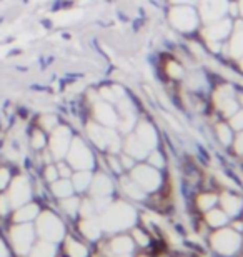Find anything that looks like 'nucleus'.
<instances>
[{"label":"nucleus","mask_w":243,"mask_h":257,"mask_svg":"<svg viewBox=\"0 0 243 257\" xmlns=\"http://www.w3.org/2000/svg\"><path fill=\"white\" fill-rule=\"evenodd\" d=\"M52 191L57 195V197H70L72 194V184L69 181H59V182H54L52 186Z\"/></svg>","instance_id":"22"},{"label":"nucleus","mask_w":243,"mask_h":257,"mask_svg":"<svg viewBox=\"0 0 243 257\" xmlns=\"http://www.w3.org/2000/svg\"><path fill=\"white\" fill-rule=\"evenodd\" d=\"M89 184H90V174L87 171H82V172L75 174V177H74L75 189H79V191H85V189L89 187Z\"/></svg>","instance_id":"23"},{"label":"nucleus","mask_w":243,"mask_h":257,"mask_svg":"<svg viewBox=\"0 0 243 257\" xmlns=\"http://www.w3.org/2000/svg\"><path fill=\"white\" fill-rule=\"evenodd\" d=\"M168 19L173 27L182 30V32H190V30H193L196 27V24H198V17H196L195 10L192 7H183V5L175 7L172 12H170Z\"/></svg>","instance_id":"1"},{"label":"nucleus","mask_w":243,"mask_h":257,"mask_svg":"<svg viewBox=\"0 0 243 257\" xmlns=\"http://www.w3.org/2000/svg\"><path fill=\"white\" fill-rule=\"evenodd\" d=\"M108 162L112 164L113 171H115V172H120V167H122V164H118V162H117V161H115V159H113V157H108Z\"/></svg>","instance_id":"40"},{"label":"nucleus","mask_w":243,"mask_h":257,"mask_svg":"<svg viewBox=\"0 0 243 257\" xmlns=\"http://www.w3.org/2000/svg\"><path fill=\"white\" fill-rule=\"evenodd\" d=\"M57 176H59V172H57V169L54 166H49L47 169H45V177H47L49 182H55Z\"/></svg>","instance_id":"33"},{"label":"nucleus","mask_w":243,"mask_h":257,"mask_svg":"<svg viewBox=\"0 0 243 257\" xmlns=\"http://www.w3.org/2000/svg\"><path fill=\"white\" fill-rule=\"evenodd\" d=\"M137 137L145 147H152L155 142H157V134H155L153 127L147 124V122H142L138 125V131H137Z\"/></svg>","instance_id":"13"},{"label":"nucleus","mask_w":243,"mask_h":257,"mask_svg":"<svg viewBox=\"0 0 243 257\" xmlns=\"http://www.w3.org/2000/svg\"><path fill=\"white\" fill-rule=\"evenodd\" d=\"M240 12L243 14V0H241V2H240Z\"/></svg>","instance_id":"43"},{"label":"nucleus","mask_w":243,"mask_h":257,"mask_svg":"<svg viewBox=\"0 0 243 257\" xmlns=\"http://www.w3.org/2000/svg\"><path fill=\"white\" fill-rule=\"evenodd\" d=\"M150 161H152V164H155L157 167H160L163 164L162 157H160V154H152V157H150Z\"/></svg>","instance_id":"38"},{"label":"nucleus","mask_w":243,"mask_h":257,"mask_svg":"<svg viewBox=\"0 0 243 257\" xmlns=\"http://www.w3.org/2000/svg\"><path fill=\"white\" fill-rule=\"evenodd\" d=\"M44 144H45V139H44V134L40 132V131H35L32 134V146L35 149H40V147H44Z\"/></svg>","instance_id":"30"},{"label":"nucleus","mask_w":243,"mask_h":257,"mask_svg":"<svg viewBox=\"0 0 243 257\" xmlns=\"http://www.w3.org/2000/svg\"><path fill=\"white\" fill-rule=\"evenodd\" d=\"M65 250H67V254H69V257H87V249L82 244L75 242L74 239H67Z\"/></svg>","instance_id":"18"},{"label":"nucleus","mask_w":243,"mask_h":257,"mask_svg":"<svg viewBox=\"0 0 243 257\" xmlns=\"http://www.w3.org/2000/svg\"><path fill=\"white\" fill-rule=\"evenodd\" d=\"M34 239V230L30 225H17L12 229V242L19 254H27Z\"/></svg>","instance_id":"6"},{"label":"nucleus","mask_w":243,"mask_h":257,"mask_svg":"<svg viewBox=\"0 0 243 257\" xmlns=\"http://www.w3.org/2000/svg\"><path fill=\"white\" fill-rule=\"evenodd\" d=\"M235 149L238 152H243V131L238 134V137H236V141H235Z\"/></svg>","instance_id":"37"},{"label":"nucleus","mask_w":243,"mask_h":257,"mask_svg":"<svg viewBox=\"0 0 243 257\" xmlns=\"http://www.w3.org/2000/svg\"><path fill=\"white\" fill-rule=\"evenodd\" d=\"M95 115L97 119L105 125H115L117 124V114L110 105L105 102H97L95 104Z\"/></svg>","instance_id":"12"},{"label":"nucleus","mask_w":243,"mask_h":257,"mask_svg":"<svg viewBox=\"0 0 243 257\" xmlns=\"http://www.w3.org/2000/svg\"><path fill=\"white\" fill-rule=\"evenodd\" d=\"M10 207H12V205H10L9 195H0V215L7 214Z\"/></svg>","instance_id":"32"},{"label":"nucleus","mask_w":243,"mask_h":257,"mask_svg":"<svg viewBox=\"0 0 243 257\" xmlns=\"http://www.w3.org/2000/svg\"><path fill=\"white\" fill-rule=\"evenodd\" d=\"M80 229L89 239L98 237V227H97V224L94 222V220H84V222L80 224Z\"/></svg>","instance_id":"24"},{"label":"nucleus","mask_w":243,"mask_h":257,"mask_svg":"<svg viewBox=\"0 0 243 257\" xmlns=\"http://www.w3.org/2000/svg\"><path fill=\"white\" fill-rule=\"evenodd\" d=\"M241 69H243V59H241Z\"/></svg>","instance_id":"45"},{"label":"nucleus","mask_w":243,"mask_h":257,"mask_svg":"<svg viewBox=\"0 0 243 257\" xmlns=\"http://www.w3.org/2000/svg\"><path fill=\"white\" fill-rule=\"evenodd\" d=\"M30 197V186L25 177H17L10 187V194H9V200L12 207H19V205L25 204Z\"/></svg>","instance_id":"8"},{"label":"nucleus","mask_w":243,"mask_h":257,"mask_svg":"<svg viewBox=\"0 0 243 257\" xmlns=\"http://www.w3.org/2000/svg\"><path fill=\"white\" fill-rule=\"evenodd\" d=\"M218 137H220V141L225 144V146H228V144L231 142V131L226 125H223V124H220L218 127Z\"/></svg>","instance_id":"26"},{"label":"nucleus","mask_w":243,"mask_h":257,"mask_svg":"<svg viewBox=\"0 0 243 257\" xmlns=\"http://www.w3.org/2000/svg\"><path fill=\"white\" fill-rule=\"evenodd\" d=\"M231 30V24L228 20H215V22H210L208 27L203 30V35L208 42H220L221 39H225L226 35L230 34Z\"/></svg>","instance_id":"10"},{"label":"nucleus","mask_w":243,"mask_h":257,"mask_svg":"<svg viewBox=\"0 0 243 257\" xmlns=\"http://www.w3.org/2000/svg\"><path fill=\"white\" fill-rule=\"evenodd\" d=\"M82 2H89V0H82Z\"/></svg>","instance_id":"46"},{"label":"nucleus","mask_w":243,"mask_h":257,"mask_svg":"<svg viewBox=\"0 0 243 257\" xmlns=\"http://www.w3.org/2000/svg\"><path fill=\"white\" fill-rule=\"evenodd\" d=\"M231 127L235 131H243V110L233 114V117H231Z\"/></svg>","instance_id":"29"},{"label":"nucleus","mask_w":243,"mask_h":257,"mask_svg":"<svg viewBox=\"0 0 243 257\" xmlns=\"http://www.w3.org/2000/svg\"><path fill=\"white\" fill-rule=\"evenodd\" d=\"M120 164H122V166L123 167H132V159L130 157H128V156H123V157H120Z\"/></svg>","instance_id":"39"},{"label":"nucleus","mask_w":243,"mask_h":257,"mask_svg":"<svg viewBox=\"0 0 243 257\" xmlns=\"http://www.w3.org/2000/svg\"><path fill=\"white\" fill-rule=\"evenodd\" d=\"M112 191V184L110 181L105 177V176H102V174H98V176L95 177V181H94V187H92V192H94L95 197H105V195Z\"/></svg>","instance_id":"14"},{"label":"nucleus","mask_w":243,"mask_h":257,"mask_svg":"<svg viewBox=\"0 0 243 257\" xmlns=\"http://www.w3.org/2000/svg\"><path fill=\"white\" fill-rule=\"evenodd\" d=\"M215 102H216V107L223 112L225 115H233L236 112V100H235V92L231 90V87L225 85V87H220L215 94Z\"/></svg>","instance_id":"7"},{"label":"nucleus","mask_w":243,"mask_h":257,"mask_svg":"<svg viewBox=\"0 0 243 257\" xmlns=\"http://www.w3.org/2000/svg\"><path fill=\"white\" fill-rule=\"evenodd\" d=\"M40 124H42L44 128H47V131H50V128H54V127H55L57 120H55V117H54V115H44L42 119H40Z\"/></svg>","instance_id":"31"},{"label":"nucleus","mask_w":243,"mask_h":257,"mask_svg":"<svg viewBox=\"0 0 243 257\" xmlns=\"http://www.w3.org/2000/svg\"><path fill=\"white\" fill-rule=\"evenodd\" d=\"M122 187H123V191L133 199H142L143 197V192H142L140 186L135 182H132V181H128V179H122Z\"/></svg>","instance_id":"21"},{"label":"nucleus","mask_w":243,"mask_h":257,"mask_svg":"<svg viewBox=\"0 0 243 257\" xmlns=\"http://www.w3.org/2000/svg\"><path fill=\"white\" fill-rule=\"evenodd\" d=\"M39 214V207L35 204H27L24 207H19V210L15 212V222H29L32 220L35 215Z\"/></svg>","instance_id":"16"},{"label":"nucleus","mask_w":243,"mask_h":257,"mask_svg":"<svg viewBox=\"0 0 243 257\" xmlns=\"http://www.w3.org/2000/svg\"><path fill=\"white\" fill-rule=\"evenodd\" d=\"M167 70H168V74L173 77V79H178V77H182V74H183L182 67H180L178 64H175V62H170L167 65Z\"/></svg>","instance_id":"28"},{"label":"nucleus","mask_w":243,"mask_h":257,"mask_svg":"<svg viewBox=\"0 0 243 257\" xmlns=\"http://www.w3.org/2000/svg\"><path fill=\"white\" fill-rule=\"evenodd\" d=\"M82 15H84V12H82V10H70V12H62V14H59L54 20L59 25H65V24H72V22H75V20H79Z\"/></svg>","instance_id":"19"},{"label":"nucleus","mask_w":243,"mask_h":257,"mask_svg":"<svg viewBox=\"0 0 243 257\" xmlns=\"http://www.w3.org/2000/svg\"><path fill=\"white\" fill-rule=\"evenodd\" d=\"M112 249L115 252H122V250H130V242L127 239H117L112 242Z\"/></svg>","instance_id":"27"},{"label":"nucleus","mask_w":243,"mask_h":257,"mask_svg":"<svg viewBox=\"0 0 243 257\" xmlns=\"http://www.w3.org/2000/svg\"><path fill=\"white\" fill-rule=\"evenodd\" d=\"M89 136L98 147H108L110 151H118V147H120L118 136L113 131H110V128H103L100 125L90 124Z\"/></svg>","instance_id":"4"},{"label":"nucleus","mask_w":243,"mask_h":257,"mask_svg":"<svg viewBox=\"0 0 243 257\" xmlns=\"http://www.w3.org/2000/svg\"><path fill=\"white\" fill-rule=\"evenodd\" d=\"M55 254V247L49 242H40L34 247L30 257H54Z\"/></svg>","instance_id":"20"},{"label":"nucleus","mask_w":243,"mask_h":257,"mask_svg":"<svg viewBox=\"0 0 243 257\" xmlns=\"http://www.w3.org/2000/svg\"><path fill=\"white\" fill-rule=\"evenodd\" d=\"M133 179L137 181L138 186H142L145 189H155L160 182L158 174L155 171H152V169H148V167L135 169V171H133Z\"/></svg>","instance_id":"11"},{"label":"nucleus","mask_w":243,"mask_h":257,"mask_svg":"<svg viewBox=\"0 0 243 257\" xmlns=\"http://www.w3.org/2000/svg\"><path fill=\"white\" fill-rule=\"evenodd\" d=\"M82 215H84V217H90L92 215V212H94V207H92V204L89 202V200H85L84 204H82Z\"/></svg>","instance_id":"35"},{"label":"nucleus","mask_w":243,"mask_h":257,"mask_svg":"<svg viewBox=\"0 0 243 257\" xmlns=\"http://www.w3.org/2000/svg\"><path fill=\"white\" fill-rule=\"evenodd\" d=\"M39 232L44 239L52 240V242H57V240L62 239V234H64V225L59 219L55 217L54 214L50 212H44L39 219Z\"/></svg>","instance_id":"3"},{"label":"nucleus","mask_w":243,"mask_h":257,"mask_svg":"<svg viewBox=\"0 0 243 257\" xmlns=\"http://www.w3.org/2000/svg\"><path fill=\"white\" fill-rule=\"evenodd\" d=\"M50 147H52V154H54L55 159H62L64 156H67L70 147V132L67 131L65 127L57 128L52 136L50 141Z\"/></svg>","instance_id":"9"},{"label":"nucleus","mask_w":243,"mask_h":257,"mask_svg":"<svg viewBox=\"0 0 243 257\" xmlns=\"http://www.w3.org/2000/svg\"><path fill=\"white\" fill-rule=\"evenodd\" d=\"M173 4H192V2H195V0H172Z\"/></svg>","instance_id":"42"},{"label":"nucleus","mask_w":243,"mask_h":257,"mask_svg":"<svg viewBox=\"0 0 243 257\" xmlns=\"http://www.w3.org/2000/svg\"><path fill=\"white\" fill-rule=\"evenodd\" d=\"M57 172H59L62 177H65V179H67V177L70 176V167H69V166H65V164H60V166H59V171H57Z\"/></svg>","instance_id":"36"},{"label":"nucleus","mask_w":243,"mask_h":257,"mask_svg":"<svg viewBox=\"0 0 243 257\" xmlns=\"http://www.w3.org/2000/svg\"><path fill=\"white\" fill-rule=\"evenodd\" d=\"M231 54L235 57L243 55V22L235 24V34L233 39H231Z\"/></svg>","instance_id":"15"},{"label":"nucleus","mask_w":243,"mask_h":257,"mask_svg":"<svg viewBox=\"0 0 243 257\" xmlns=\"http://www.w3.org/2000/svg\"><path fill=\"white\" fill-rule=\"evenodd\" d=\"M228 9L226 0H201L200 2V14L205 22H215L223 17V14Z\"/></svg>","instance_id":"5"},{"label":"nucleus","mask_w":243,"mask_h":257,"mask_svg":"<svg viewBox=\"0 0 243 257\" xmlns=\"http://www.w3.org/2000/svg\"><path fill=\"white\" fill-rule=\"evenodd\" d=\"M125 149H127V152L130 154L132 157H145L147 156V151H148V147L143 146V144L138 141V137L127 139Z\"/></svg>","instance_id":"17"},{"label":"nucleus","mask_w":243,"mask_h":257,"mask_svg":"<svg viewBox=\"0 0 243 257\" xmlns=\"http://www.w3.org/2000/svg\"><path fill=\"white\" fill-rule=\"evenodd\" d=\"M10 181V174L7 169H0V189H4Z\"/></svg>","instance_id":"34"},{"label":"nucleus","mask_w":243,"mask_h":257,"mask_svg":"<svg viewBox=\"0 0 243 257\" xmlns=\"http://www.w3.org/2000/svg\"><path fill=\"white\" fill-rule=\"evenodd\" d=\"M0 257H9V252H7V249H5L2 240H0Z\"/></svg>","instance_id":"41"},{"label":"nucleus","mask_w":243,"mask_h":257,"mask_svg":"<svg viewBox=\"0 0 243 257\" xmlns=\"http://www.w3.org/2000/svg\"><path fill=\"white\" fill-rule=\"evenodd\" d=\"M67 157H69V162L72 167L75 169H80V171H85L92 166L94 159H92V154L90 151L87 149V146L82 141H77L74 144H70L69 147V152H67Z\"/></svg>","instance_id":"2"},{"label":"nucleus","mask_w":243,"mask_h":257,"mask_svg":"<svg viewBox=\"0 0 243 257\" xmlns=\"http://www.w3.org/2000/svg\"><path fill=\"white\" fill-rule=\"evenodd\" d=\"M79 199H75V197H65L64 200H62V207H64V210L67 214H70V215H74L77 210H79Z\"/></svg>","instance_id":"25"},{"label":"nucleus","mask_w":243,"mask_h":257,"mask_svg":"<svg viewBox=\"0 0 243 257\" xmlns=\"http://www.w3.org/2000/svg\"><path fill=\"white\" fill-rule=\"evenodd\" d=\"M240 100H241V104H243V94L240 95Z\"/></svg>","instance_id":"44"}]
</instances>
